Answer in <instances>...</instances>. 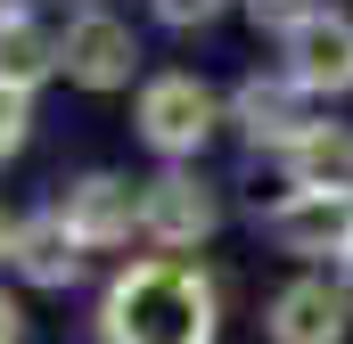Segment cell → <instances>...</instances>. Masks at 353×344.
<instances>
[{
    "label": "cell",
    "mask_w": 353,
    "mask_h": 344,
    "mask_svg": "<svg viewBox=\"0 0 353 344\" xmlns=\"http://www.w3.org/2000/svg\"><path fill=\"white\" fill-rule=\"evenodd\" d=\"M107 344H214V287L181 262H140L107 287Z\"/></svg>",
    "instance_id": "obj_1"
},
{
    "label": "cell",
    "mask_w": 353,
    "mask_h": 344,
    "mask_svg": "<svg viewBox=\"0 0 353 344\" xmlns=\"http://www.w3.org/2000/svg\"><path fill=\"white\" fill-rule=\"evenodd\" d=\"M205 131H214V90L197 83V74H157V83L140 90V140H148V148L197 156Z\"/></svg>",
    "instance_id": "obj_2"
},
{
    "label": "cell",
    "mask_w": 353,
    "mask_h": 344,
    "mask_svg": "<svg viewBox=\"0 0 353 344\" xmlns=\"http://www.w3.org/2000/svg\"><path fill=\"white\" fill-rule=\"evenodd\" d=\"M271 246L279 255H345L353 246V189H296L271 205Z\"/></svg>",
    "instance_id": "obj_3"
},
{
    "label": "cell",
    "mask_w": 353,
    "mask_h": 344,
    "mask_svg": "<svg viewBox=\"0 0 353 344\" xmlns=\"http://www.w3.org/2000/svg\"><path fill=\"white\" fill-rule=\"evenodd\" d=\"M288 74L304 90H353V25L337 8H312V17H296L288 33Z\"/></svg>",
    "instance_id": "obj_4"
},
{
    "label": "cell",
    "mask_w": 353,
    "mask_h": 344,
    "mask_svg": "<svg viewBox=\"0 0 353 344\" xmlns=\"http://www.w3.org/2000/svg\"><path fill=\"white\" fill-rule=\"evenodd\" d=\"M304 98H312V90L296 83V74H288V83H247L230 98V115H239V131H247L255 148H279V156H288V148H304V140L321 131Z\"/></svg>",
    "instance_id": "obj_5"
},
{
    "label": "cell",
    "mask_w": 353,
    "mask_h": 344,
    "mask_svg": "<svg viewBox=\"0 0 353 344\" xmlns=\"http://www.w3.org/2000/svg\"><path fill=\"white\" fill-rule=\"evenodd\" d=\"M132 58H140V41H132V25H115V17H74L66 25V74L83 90H115L132 83Z\"/></svg>",
    "instance_id": "obj_6"
},
{
    "label": "cell",
    "mask_w": 353,
    "mask_h": 344,
    "mask_svg": "<svg viewBox=\"0 0 353 344\" xmlns=\"http://www.w3.org/2000/svg\"><path fill=\"white\" fill-rule=\"evenodd\" d=\"M140 230H148L157 246H197V238L214 230V197H205L189 172H165V180L140 189Z\"/></svg>",
    "instance_id": "obj_7"
},
{
    "label": "cell",
    "mask_w": 353,
    "mask_h": 344,
    "mask_svg": "<svg viewBox=\"0 0 353 344\" xmlns=\"http://www.w3.org/2000/svg\"><path fill=\"white\" fill-rule=\"evenodd\" d=\"M66 222L83 230V246H123L140 230V197H132V180L90 172L83 189H66Z\"/></svg>",
    "instance_id": "obj_8"
},
{
    "label": "cell",
    "mask_w": 353,
    "mask_h": 344,
    "mask_svg": "<svg viewBox=\"0 0 353 344\" xmlns=\"http://www.w3.org/2000/svg\"><path fill=\"white\" fill-rule=\"evenodd\" d=\"M345 336V295L329 279H296L271 303V344H337Z\"/></svg>",
    "instance_id": "obj_9"
},
{
    "label": "cell",
    "mask_w": 353,
    "mask_h": 344,
    "mask_svg": "<svg viewBox=\"0 0 353 344\" xmlns=\"http://www.w3.org/2000/svg\"><path fill=\"white\" fill-rule=\"evenodd\" d=\"M83 230L66 222V213H41V222H25L17 230V270L33 279V287H74V270H83Z\"/></svg>",
    "instance_id": "obj_10"
},
{
    "label": "cell",
    "mask_w": 353,
    "mask_h": 344,
    "mask_svg": "<svg viewBox=\"0 0 353 344\" xmlns=\"http://www.w3.org/2000/svg\"><path fill=\"white\" fill-rule=\"evenodd\" d=\"M50 66H66V41L50 33V25H33V17H0V83H41Z\"/></svg>",
    "instance_id": "obj_11"
},
{
    "label": "cell",
    "mask_w": 353,
    "mask_h": 344,
    "mask_svg": "<svg viewBox=\"0 0 353 344\" xmlns=\"http://www.w3.org/2000/svg\"><path fill=\"white\" fill-rule=\"evenodd\" d=\"M288 172H296V189H353V140L321 123L304 148H288Z\"/></svg>",
    "instance_id": "obj_12"
},
{
    "label": "cell",
    "mask_w": 353,
    "mask_h": 344,
    "mask_svg": "<svg viewBox=\"0 0 353 344\" xmlns=\"http://www.w3.org/2000/svg\"><path fill=\"white\" fill-rule=\"evenodd\" d=\"M25 123H33V107H25V83H0V164L25 148Z\"/></svg>",
    "instance_id": "obj_13"
},
{
    "label": "cell",
    "mask_w": 353,
    "mask_h": 344,
    "mask_svg": "<svg viewBox=\"0 0 353 344\" xmlns=\"http://www.w3.org/2000/svg\"><path fill=\"white\" fill-rule=\"evenodd\" d=\"M247 17H255V25H271V33H288L296 17H312V0H247Z\"/></svg>",
    "instance_id": "obj_14"
},
{
    "label": "cell",
    "mask_w": 353,
    "mask_h": 344,
    "mask_svg": "<svg viewBox=\"0 0 353 344\" xmlns=\"http://www.w3.org/2000/svg\"><path fill=\"white\" fill-rule=\"evenodd\" d=\"M214 8H222V0H157V17H165V25H205Z\"/></svg>",
    "instance_id": "obj_15"
},
{
    "label": "cell",
    "mask_w": 353,
    "mask_h": 344,
    "mask_svg": "<svg viewBox=\"0 0 353 344\" xmlns=\"http://www.w3.org/2000/svg\"><path fill=\"white\" fill-rule=\"evenodd\" d=\"M0 344H17V303L0 295Z\"/></svg>",
    "instance_id": "obj_16"
},
{
    "label": "cell",
    "mask_w": 353,
    "mask_h": 344,
    "mask_svg": "<svg viewBox=\"0 0 353 344\" xmlns=\"http://www.w3.org/2000/svg\"><path fill=\"white\" fill-rule=\"evenodd\" d=\"M0 255H17V230H8V222H0Z\"/></svg>",
    "instance_id": "obj_17"
},
{
    "label": "cell",
    "mask_w": 353,
    "mask_h": 344,
    "mask_svg": "<svg viewBox=\"0 0 353 344\" xmlns=\"http://www.w3.org/2000/svg\"><path fill=\"white\" fill-rule=\"evenodd\" d=\"M345 279H353V246H345Z\"/></svg>",
    "instance_id": "obj_18"
}]
</instances>
